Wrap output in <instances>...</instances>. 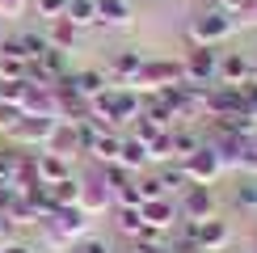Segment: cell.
Masks as SVG:
<instances>
[{
  "mask_svg": "<svg viewBox=\"0 0 257 253\" xmlns=\"http://www.w3.org/2000/svg\"><path fill=\"white\" fill-rule=\"evenodd\" d=\"M240 21L232 17V13H223L219 5H211V9H202V13L190 21V30H186V38H190V47H223L232 34H240Z\"/></svg>",
  "mask_w": 257,
  "mask_h": 253,
  "instance_id": "obj_1",
  "label": "cell"
},
{
  "mask_svg": "<svg viewBox=\"0 0 257 253\" xmlns=\"http://www.w3.org/2000/svg\"><path fill=\"white\" fill-rule=\"evenodd\" d=\"M186 80V68H181V55H165V59H144V68H139V76L131 80L135 93H160L169 89V84H181Z\"/></svg>",
  "mask_w": 257,
  "mask_h": 253,
  "instance_id": "obj_2",
  "label": "cell"
},
{
  "mask_svg": "<svg viewBox=\"0 0 257 253\" xmlns=\"http://www.w3.org/2000/svg\"><path fill=\"white\" fill-rule=\"evenodd\" d=\"M177 211H181V224H202V219H215L219 215V194L215 186H190L177 194Z\"/></svg>",
  "mask_w": 257,
  "mask_h": 253,
  "instance_id": "obj_3",
  "label": "cell"
},
{
  "mask_svg": "<svg viewBox=\"0 0 257 253\" xmlns=\"http://www.w3.org/2000/svg\"><path fill=\"white\" fill-rule=\"evenodd\" d=\"M181 68H186V80L207 89V84L219 80V47H186L181 51Z\"/></svg>",
  "mask_w": 257,
  "mask_h": 253,
  "instance_id": "obj_4",
  "label": "cell"
},
{
  "mask_svg": "<svg viewBox=\"0 0 257 253\" xmlns=\"http://www.w3.org/2000/svg\"><path fill=\"white\" fill-rule=\"evenodd\" d=\"M80 211L89 219H101V215L114 211V190L97 177V169H93L89 177H80Z\"/></svg>",
  "mask_w": 257,
  "mask_h": 253,
  "instance_id": "obj_5",
  "label": "cell"
},
{
  "mask_svg": "<svg viewBox=\"0 0 257 253\" xmlns=\"http://www.w3.org/2000/svg\"><path fill=\"white\" fill-rule=\"evenodd\" d=\"M181 169L190 173V182H198V186H215L228 169H223V161L215 156V148H207V144H198L194 148V156H186L181 161Z\"/></svg>",
  "mask_w": 257,
  "mask_h": 253,
  "instance_id": "obj_6",
  "label": "cell"
},
{
  "mask_svg": "<svg viewBox=\"0 0 257 253\" xmlns=\"http://www.w3.org/2000/svg\"><path fill=\"white\" fill-rule=\"evenodd\" d=\"M139 215H144V224L160 232V236H169L177 224H181V211H177V198H169V194H160V198H148L144 207H139Z\"/></svg>",
  "mask_w": 257,
  "mask_h": 253,
  "instance_id": "obj_7",
  "label": "cell"
},
{
  "mask_svg": "<svg viewBox=\"0 0 257 253\" xmlns=\"http://www.w3.org/2000/svg\"><path fill=\"white\" fill-rule=\"evenodd\" d=\"M194 228V240H198V249L202 253H223V249H232V219H202V224H190Z\"/></svg>",
  "mask_w": 257,
  "mask_h": 253,
  "instance_id": "obj_8",
  "label": "cell"
},
{
  "mask_svg": "<svg viewBox=\"0 0 257 253\" xmlns=\"http://www.w3.org/2000/svg\"><path fill=\"white\" fill-rule=\"evenodd\" d=\"M42 30H47V42H51V47H59L63 55H76V51H84V42H89V34H84V30H76L68 17L42 21Z\"/></svg>",
  "mask_w": 257,
  "mask_h": 253,
  "instance_id": "obj_9",
  "label": "cell"
},
{
  "mask_svg": "<svg viewBox=\"0 0 257 253\" xmlns=\"http://www.w3.org/2000/svg\"><path fill=\"white\" fill-rule=\"evenodd\" d=\"M47 152H59L63 161H72L76 165L80 156H84V140H80V122H55V135H51V144H47Z\"/></svg>",
  "mask_w": 257,
  "mask_h": 253,
  "instance_id": "obj_10",
  "label": "cell"
},
{
  "mask_svg": "<svg viewBox=\"0 0 257 253\" xmlns=\"http://www.w3.org/2000/svg\"><path fill=\"white\" fill-rule=\"evenodd\" d=\"M144 51L139 47H122V51H114L110 55V63H105V72H110V80L114 84H131L135 76H139V68H144Z\"/></svg>",
  "mask_w": 257,
  "mask_h": 253,
  "instance_id": "obj_11",
  "label": "cell"
},
{
  "mask_svg": "<svg viewBox=\"0 0 257 253\" xmlns=\"http://www.w3.org/2000/svg\"><path fill=\"white\" fill-rule=\"evenodd\" d=\"M72 173H76V165L63 161L59 152H47V148L34 152V177L42 186H55V182H63V177H72Z\"/></svg>",
  "mask_w": 257,
  "mask_h": 253,
  "instance_id": "obj_12",
  "label": "cell"
},
{
  "mask_svg": "<svg viewBox=\"0 0 257 253\" xmlns=\"http://www.w3.org/2000/svg\"><path fill=\"white\" fill-rule=\"evenodd\" d=\"M253 76V55L249 51H228V55H219V80L215 84H244Z\"/></svg>",
  "mask_w": 257,
  "mask_h": 253,
  "instance_id": "obj_13",
  "label": "cell"
},
{
  "mask_svg": "<svg viewBox=\"0 0 257 253\" xmlns=\"http://www.w3.org/2000/svg\"><path fill=\"white\" fill-rule=\"evenodd\" d=\"M101 17V30H131L135 26V9L126 0H93Z\"/></svg>",
  "mask_w": 257,
  "mask_h": 253,
  "instance_id": "obj_14",
  "label": "cell"
},
{
  "mask_svg": "<svg viewBox=\"0 0 257 253\" xmlns=\"http://www.w3.org/2000/svg\"><path fill=\"white\" fill-rule=\"evenodd\" d=\"M118 165L126 169V173H148V169H152V161H148V148L135 140V135H126L122 131V144H118Z\"/></svg>",
  "mask_w": 257,
  "mask_h": 253,
  "instance_id": "obj_15",
  "label": "cell"
},
{
  "mask_svg": "<svg viewBox=\"0 0 257 253\" xmlns=\"http://www.w3.org/2000/svg\"><path fill=\"white\" fill-rule=\"evenodd\" d=\"M72 80H76V93H80V97L84 101H93V97H101V93L105 89H110V72H105V68H80V72H72Z\"/></svg>",
  "mask_w": 257,
  "mask_h": 253,
  "instance_id": "obj_16",
  "label": "cell"
},
{
  "mask_svg": "<svg viewBox=\"0 0 257 253\" xmlns=\"http://www.w3.org/2000/svg\"><path fill=\"white\" fill-rule=\"evenodd\" d=\"M13 38H17V47H21V55H26V63H34L42 51L51 47V42H47V30H42V26H17Z\"/></svg>",
  "mask_w": 257,
  "mask_h": 253,
  "instance_id": "obj_17",
  "label": "cell"
},
{
  "mask_svg": "<svg viewBox=\"0 0 257 253\" xmlns=\"http://www.w3.org/2000/svg\"><path fill=\"white\" fill-rule=\"evenodd\" d=\"M63 17L76 30H84V34H97L101 30V17H97V5H93V0H68V13Z\"/></svg>",
  "mask_w": 257,
  "mask_h": 253,
  "instance_id": "obj_18",
  "label": "cell"
},
{
  "mask_svg": "<svg viewBox=\"0 0 257 253\" xmlns=\"http://www.w3.org/2000/svg\"><path fill=\"white\" fill-rule=\"evenodd\" d=\"M152 173H156V182H160V190H165L169 198H177L181 190H190V186H194V182H190V173H186V169H181L177 161L160 165V169H152Z\"/></svg>",
  "mask_w": 257,
  "mask_h": 253,
  "instance_id": "obj_19",
  "label": "cell"
},
{
  "mask_svg": "<svg viewBox=\"0 0 257 253\" xmlns=\"http://www.w3.org/2000/svg\"><path fill=\"white\" fill-rule=\"evenodd\" d=\"M110 215H114V228H118L126 240H139V236H144L148 224H144V215H139V207H114Z\"/></svg>",
  "mask_w": 257,
  "mask_h": 253,
  "instance_id": "obj_20",
  "label": "cell"
},
{
  "mask_svg": "<svg viewBox=\"0 0 257 253\" xmlns=\"http://www.w3.org/2000/svg\"><path fill=\"white\" fill-rule=\"evenodd\" d=\"M47 190H51V203H55V207H80V173L63 177V182L47 186Z\"/></svg>",
  "mask_w": 257,
  "mask_h": 253,
  "instance_id": "obj_21",
  "label": "cell"
},
{
  "mask_svg": "<svg viewBox=\"0 0 257 253\" xmlns=\"http://www.w3.org/2000/svg\"><path fill=\"white\" fill-rule=\"evenodd\" d=\"M148 161H152V169H160V165L173 161V126H169V131H160L156 140L148 144Z\"/></svg>",
  "mask_w": 257,
  "mask_h": 253,
  "instance_id": "obj_22",
  "label": "cell"
},
{
  "mask_svg": "<svg viewBox=\"0 0 257 253\" xmlns=\"http://www.w3.org/2000/svg\"><path fill=\"white\" fill-rule=\"evenodd\" d=\"M232 198H236V207H240V211L257 215V177H240V182L232 186Z\"/></svg>",
  "mask_w": 257,
  "mask_h": 253,
  "instance_id": "obj_23",
  "label": "cell"
},
{
  "mask_svg": "<svg viewBox=\"0 0 257 253\" xmlns=\"http://www.w3.org/2000/svg\"><path fill=\"white\" fill-rule=\"evenodd\" d=\"M21 118H26V110H21L17 101H5V97H0V135H13Z\"/></svg>",
  "mask_w": 257,
  "mask_h": 253,
  "instance_id": "obj_24",
  "label": "cell"
},
{
  "mask_svg": "<svg viewBox=\"0 0 257 253\" xmlns=\"http://www.w3.org/2000/svg\"><path fill=\"white\" fill-rule=\"evenodd\" d=\"M0 80H26V59L0 51Z\"/></svg>",
  "mask_w": 257,
  "mask_h": 253,
  "instance_id": "obj_25",
  "label": "cell"
},
{
  "mask_svg": "<svg viewBox=\"0 0 257 253\" xmlns=\"http://www.w3.org/2000/svg\"><path fill=\"white\" fill-rule=\"evenodd\" d=\"M30 9H34L38 21H55L68 13V0H30Z\"/></svg>",
  "mask_w": 257,
  "mask_h": 253,
  "instance_id": "obj_26",
  "label": "cell"
},
{
  "mask_svg": "<svg viewBox=\"0 0 257 253\" xmlns=\"http://www.w3.org/2000/svg\"><path fill=\"white\" fill-rule=\"evenodd\" d=\"M114 249H118V245H114V240H105V236H97V232H89L84 240L72 245V253H114Z\"/></svg>",
  "mask_w": 257,
  "mask_h": 253,
  "instance_id": "obj_27",
  "label": "cell"
},
{
  "mask_svg": "<svg viewBox=\"0 0 257 253\" xmlns=\"http://www.w3.org/2000/svg\"><path fill=\"white\" fill-rule=\"evenodd\" d=\"M215 5L223 9V13H232V17H236L240 26H244V21L253 17V9H257V0H215Z\"/></svg>",
  "mask_w": 257,
  "mask_h": 253,
  "instance_id": "obj_28",
  "label": "cell"
},
{
  "mask_svg": "<svg viewBox=\"0 0 257 253\" xmlns=\"http://www.w3.org/2000/svg\"><path fill=\"white\" fill-rule=\"evenodd\" d=\"M26 9H30V0H0V17H5V21L26 17Z\"/></svg>",
  "mask_w": 257,
  "mask_h": 253,
  "instance_id": "obj_29",
  "label": "cell"
},
{
  "mask_svg": "<svg viewBox=\"0 0 257 253\" xmlns=\"http://www.w3.org/2000/svg\"><path fill=\"white\" fill-rule=\"evenodd\" d=\"M0 253H38V245L26 240V236H9L5 245H0Z\"/></svg>",
  "mask_w": 257,
  "mask_h": 253,
  "instance_id": "obj_30",
  "label": "cell"
},
{
  "mask_svg": "<svg viewBox=\"0 0 257 253\" xmlns=\"http://www.w3.org/2000/svg\"><path fill=\"white\" fill-rule=\"evenodd\" d=\"M9 236H17V228H13V219H9L5 211H0V245H5Z\"/></svg>",
  "mask_w": 257,
  "mask_h": 253,
  "instance_id": "obj_31",
  "label": "cell"
},
{
  "mask_svg": "<svg viewBox=\"0 0 257 253\" xmlns=\"http://www.w3.org/2000/svg\"><path fill=\"white\" fill-rule=\"evenodd\" d=\"M114 253H139V249L131 245V240H126V245H122V249H114Z\"/></svg>",
  "mask_w": 257,
  "mask_h": 253,
  "instance_id": "obj_32",
  "label": "cell"
},
{
  "mask_svg": "<svg viewBox=\"0 0 257 253\" xmlns=\"http://www.w3.org/2000/svg\"><path fill=\"white\" fill-rule=\"evenodd\" d=\"M244 26H253V30H257V9H253V17H249V21H244Z\"/></svg>",
  "mask_w": 257,
  "mask_h": 253,
  "instance_id": "obj_33",
  "label": "cell"
},
{
  "mask_svg": "<svg viewBox=\"0 0 257 253\" xmlns=\"http://www.w3.org/2000/svg\"><path fill=\"white\" fill-rule=\"evenodd\" d=\"M253 76H257V55H253Z\"/></svg>",
  "mask_w": 257,
  "mask_h": 253,
  "instance_id": "obj_34",
  "label": "cell"
},
{
  "mask_svg": "<svg viewBox=\"0 0 257 253\" xmlns=\"http://www.w3.org/2000/svg\"><path fill=\"white\" fill-rule=\"evenodd\" d=\"M148 5H160V0H148Z\"/></svg>",
  "mask_w": 257,
  "mask_h": 253,
  "instance_id": "obj_35",
  "label": "cell"
}]
</instances>
